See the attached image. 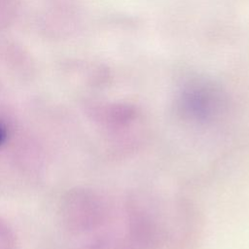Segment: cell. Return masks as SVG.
Returning a JSON list of instances; mask_svg holds the SVG:
<instances>
[{
	"label": "cell",
	"mask_w": 249,
	"mask_h": 249,
	"mask_svg": "<svg viewBox=\"0 0 249 249\" xmlns=\"http://www.w3.org/2000/svg\"><path fill=\"white\" fill-rule=\"evenodd\" d=\"M58 216L62 227L72 233H82L97 227L102 220V203L92 191L76 187L62 196Z\"/></svg>",
	"instance_id": "obj_1"
},
{
	"label": "cell",
	"mask_w": 249,
	"mask_h": 249,
	"mask_svg": "<svg viewBox=\"0 0 249 249\" xmlns=\"http://www.w3.org/2000/svg\"><path fill=\"white\" fill-rule=\"evenodd\" d=\"M0 249H18L13 229L2 219H0Z\"/></svg>",
	"instance_id": "obj_2"
},
{
	"label": "cell",
	"mask_w": 249,
	"mask_h": 249,
	"mask_svg": "<svg viewBox=\"0 0 249 249\" xmlns=\"http://www.w3.org/2000/svg\"><path fill=\"white\" fill-rule=\"evenodd\" d=\"M16 8V0H0V28L11 21Z\"/></svg>",
	"instance_id": "obj_3"
},
{
	"label": "cell",
	"mask_w": 249,
	"mask_h": 249,
	"mask_svg": "<svg viewBox=\"0 0 249 249\" xmlns=\"http://www.w3.org/2000/svg\"><path fill=\"white\" fill-rule=\"evenodd\" d=\"M10 134L11 128L8 121H6L4 117L0 116V149L7 144Z\"/></svg>",
	"instance_id": "obj_4"
}]
</instances>
